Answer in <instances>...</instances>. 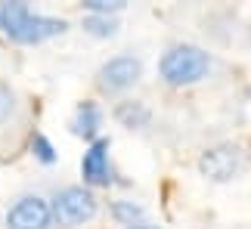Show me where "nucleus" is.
<instances>
[{
    "label": "nucleus",
    "mask_w": 251,
    "mask_h": 229,
    "mask_svg": "<svg viewBox=\"0 0 251 229\" xmlns=\"http://www.w3.org/2000/svg\"><path fill=\"white\" fill-rule=\"evenodd\" d=\"M214 71V56H211L205 46L189 44V41H177L171 44L165 53L158 56V78L168 84V87H196L205 78H211Z\"/></svg>",
    "instance_id": "nucleus-1"
},
{
    "label": "nucleus",
    "mask_w": 251,
    "mask_h": 229,
    "mask_svg": "<svg viewBox=\"0 0 251 229\" xmlns=\"http://www.w3.org/2000/svg\"><path fill=\"white\" fill-rule=\"evenodd\" d=\"M0 31L13 44L31 46V44H44L50 37L65 34L69 22L56 16H41L22 0H13V3H0Z\"/></svg>",
    "instance_id": "nucleus-2"
},
{
    "label": "nucleus",
    "mask_w": 251,
    "mask_h": 229,
    "mask_svg": "<svg viewBox=\"0 0 251 229\" xmlns=\"http://www.w3.org/2000/svg\"><path fill=\"white\" fill-rule=\"evenodd\" d=\"M50 211L53 223L62 229H78L84 223H90L100 214V198L93 195V189L87 186H62L59 192L50 198Z\"/></svg>",
    "instance_id": "nucleus-3"
},
{
    "label": "nucleus",
    "mask_w": 251,
    "mask_h": 229,
    "mask_svg": "<svg viewBox=\"0 0 251 229\" xmlns=\"http://www.w3.org/2000/svg\"><path fill=\"white\" fill-rule=\"evenodd\" d=\"M251 167L248 152L239 142H214L199 155V174L211 183H233Z\"/></svg>",
    "instance_id": "nucleus-4"
},
{
    "label": "nucleus",
    "mask_w": 251,
    "mask_h": 229,
    "mask_svg": "<svg viewBox=\"0 0 251 229\" xmlns=\"http://www.w3.org/2000/svg\"><path fill=\"white\" fill-rule=\"evenodd\" d=\"M143 78V59L137 53H115L109 56L100 71H96V87H100L105 96H121L130 87H137Z\"/></svg>",
    "instance_id": "nucleus-5"
},
{
    "label": "nucleus",
    "mask_w": 251,
    "mask_h": 229,
    "mask_svg": "<svg viewBox=\"0 0 251 229\" xmlns=\"http://www.w3.org/2000/svg\"><path fill=\"white\" fill-rule=\"evenodd\" d=\"M3 223H6V229H50L53 226L50 198H44L37 192L19 195L16 202L6 207Z\"/></svg>",
    "instance_id": "nucleus-6"
},
{
    "label": "nucleus",
    "mask_w": 251,
    "mask_h": 229,
    "mask_svg": "<svg viewBox=\"0 0 251 229\" xmlns=\"http://www.w3.org/2000/svg\"><path fill=\"white\" fill-rule=\"evenodd\" d=\"M112 139L109 137H100L93 142H87V152L81 158V177H84V186L93 189V186H112L115 183V167H112Z\"/></svg>",
    "instance_id": "nucleus-7"
},
{
    "label": "nucleus",
    "mask_w": 251,
    "mask_h": 229,
    "mask_svg": "<svg viewBox=\"0 0 251 229\" xmlns=\"http://www.w3.org/2000/svg\"><path fill=\"white\" fill-rule=\"evenodd\" d=\"M69 130L75 137H81L84 142H93L102 137V109L96 106L93 99H84L78 102V109H75L72 121H69Z\"/></svg>",
    "instance_id": "nucleus-8"
},
{
    "label": "nucleus",
    "mask_w": 251,
    "mask_h": 229,
    "mask_svg": "<svg viewBox=\"0 0 251 229\" xmlns=\"http://www.w3.org/2000/svg\"><path fill=\"white\" fill-rule=\"evenodd\" d=\"M115 121L127 130H146L152 124V109L143 99H121L115 106Z\"/></svg>",
    "instance_id": "nucleus-9"
},
{
    "label": "nucleus",
    "mask_w": 251,
    "mask_h": 229,
    "mask_svg": "<svg viewBox=\"0 0 251 229\" xmlns=\"http://www.w3.org/2000/svg\"><path fill=\"white\" fill-rule=\"evenodd\" d=\"M112 220L121 223L124 229L137 226V223H146V207L140 202H130V198H118V202H112Z\"/></svg>",
    "instance_id": "nucleus-10"
},
{
    "label": "nucleus",
    "mask_w": 251,
    "mask_h": 229,
    "mask_svg": "<svg viewBox=\"0 0 251 229\" xmlns=\"http://www.w3.org/2000/svg\"><path fill=\"white\" fill-rule=\"evenodd\" d=\"M81 28L90 37H115L121 25H118V19H115V16H84Z\"/></svg>",
    "instance_id": "nucleus-11"
},
{
    "label": "nucleus",
    "mask_w": 251,
    "mask_h": 229,
    "mask_svg": "<svg viewBox=\"0 0 251 229\" xmlns=\"http://www.w3.org/2000/svg\"><path fill=\"white\" fill-rule=\"evenodd\" d=\"M31 155L41 161V164H47V167L56 164V158H59V155H56V149H53V142L47 139L44 133H34V137H31Z\"/></svg>",
    "instance_id": "nucleus-12"
},
{
    "label": "nucleus",
    "mask_w": 251,
    "mask_h": 229,
    "mask_svg": "<svg viewBox=\"0 0 251 229\" xmlns=\"http://www.w3.org/2000/svg\"><path fill=\"white\" fill-rule=\"evenodd\" d=\"M19 112V96L9 84H0V124H6L9 118H16Z\"/></svg>",
    "instance_id": "nucleus-13"
},
{
    "label": "nucleus",
    "mask_w": 251,
    "mask_h": 229,
    "mask_svg": "<svg viewBox=\"0 0 251 229\" xmlns=\"http://www.w3.org/2000/svg\"><path fill=\"white\" fill-rule=\"evenodd\" d=\"M124 6V0H84L87 16H118Z\"/></svg>",
    "instance_id": "nucleus-14"
},
{
    "label": "nucleus",
    "mask_w": 251,
    "mask_h": 229,
    "mask_svg": "<svg viewBox=\"0 0 251 229\" xmlns=\"http://www.w3.org/2000/svg\"><path fill=\"white\" fill-rule=\"evenodd\" d=\"M127 229H161V226H152V223H137V226H127Z\"/></svg>",
    "instance_id": "nucleus-15"
}]
</instances>
